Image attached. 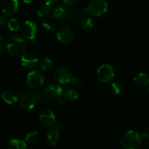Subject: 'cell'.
I'll return each instance as SVG.
<instances>
[{
  "label": "cell",
  "mask_w": 149,
  "mask_h": 149,
  "mask_svg": "<svg viewBox=\"0 0 149 149\" xmlns=\"http://www.w3.org/2000/svg\"><path fill=\"white\" fill-rule=\"evenodd\" d=\"M39 137V134L37 131H31L26 134L25 137V140L24 141L27 143V144H32V143H35L38 139Z\"/></svg>",
  "instance_id": "d4e9b609"
},
{
  "label": "cell",
  "mask_w": 149,
  "mask_h": 149,
  "mask_svg": "<svg viewBox=\"0 0 149 149\" xmlns=\"http://www.w3.org/2000/svg\"><path fill=\"white\" fill-rule=\"evenodd\" d=\"M21 64L26 69H34L39 64L37 56L31 52H25L21 55Z\"/></svg>",
  "instance_id": "7c38bea8"
},
{
  "label": "cell",
  "mask_w": 149,
  "mask_h": 149,
  "mask_svg": "<svg viewBox=\"0 0 149 149\" xmlns=\"http://www.w3.org/2000/svg\"><path fill=\"white\" fill-rule=\"evenodd\" d=\"M56 38L61 43L68 44L72 42L74 38V34L69 27H62L57 31Z\"/></svg>",
  "instance_id": "8fae6325"
},
{
  "label": "cell",
  "mask_w": 149,
  "mask_h": 149,
  "mask_svg": "<svg viewBox=\"0 0 149 149\" xmlns=\"http://www.w3.org/2000/svg\"><path fill=\"white\" fill-rule=\"evenodd\" d=\"M65 10L63 7L58 6L54 8V9L51 10V18L54 20H61V18L64 16V13H65Z\"/></svg>",
  "instance_id": "603a6c76"
},
{
  "label": "cell",
  "mask_w": 149,
  "mask_h": 149,
  "mask_svg": "<svg viewBox=\"0 0 149 149\" xmlns=\"http://www.w3.org/2000/svg\"><path fill=\"white\" fill-rule=\"evenodd\" d=\"M2 99L8 104H14L18 101V98L12 91L7 90L2 94Z\"/></svg>",
  "instance_id": "e0dca14e"
},
{
  "label": "cell",
  "mask_w": 149,
  "mask_h": 149,
  "mask_svg": "<svg viewBox=\"0 0 149 149\" xmlns=\"http://www.w3.org/2000/svg\"><path fill=\"white\" fill-rule=\"evenodd\" d=\"M143 137H146V138L149 139V127H146L143 132Z\"/></svg>",
  "instance_id": "e575fe53"
},
{
  "label": "cell",
  "mask_w": 149,
  "mask_h": 149,
  "mask_svg": "<svg viewBox=\"0 0 149 149\" xmlns=\"http://www.w3.org/2000/svg\"><path fill=\"white\" fill-rule=\"evenodd\" d=\"M120 143L126 149H137L142 144L140 134L134 130H127L120 135Z\"/></svg>",
  "instance_id": "7a4b0ae2"
},
{
  "label": "cell",
  "mask_w": 149,
  "mask_h": 149,
  "mask_svg": "<svg viewBox=\"0 0 149 149\" xmlns=\"http://www.w3.org/2000/svg\"><path fill=\"white\" fill-rule=\"evenodd\" d=\"M53 63L52 60L49 58H43L40 62V67L42 70H44V71H46V70H50V69L52 67Z\"/></svg>",
  "instance_id": "484cf974"
},
{
  "label": "cell",
  "mask_w": 149,
  "mask_h": 149,
  "mask_svg": "<svg viewBox=\"0 0 149 149\" xmlns=\"http://www.w3.org/2000/svg\"><path fill=\"white\" fill-rule=\"evenodd\" d=\"M97 78L100 81L104 84L112 82L115 77V72L113 68L110 64H104L100 66L97 72Z\"/></svg>",
  "instance_id": "277c9868"
},
{
  "label": "cell",
  "mask_w": 149,
  "mask_h": 149,
  "mask_svg": "<svg viewBox=\"0 0 149 149\" xmlns=\"http://www.w3.org/2000/svg\"><path fill=\"white\" fill-rule=\"evenodd\" d=\"M34 97H35L36 101H37V103L40 102L42 101V94H41L39 91H36V92H34Z\"/></svg>",
  "instance_id": "d6a6232c"
},
{
  "label": "cell",
  "mask_w": 149,
  "mask_h": 149,
  "mask_svg": "<svg viewBox=\"0 0 149 149\" xmlns=\"http://www.w3.org/2000/svg\"><path fill=\"white\" fill-rule=\"evenodd\" d=\"M26 45L25 40L18 34H10L5 38L7 50L13 56H20L24 54L26 49Z\"/></svg>",
  "instance_id": "6da1fadb"
},
{
  "label": "cell",
  "mask_w": 149,
  "mask_h": 149,
  "mask_svg": "<svg viewBox=\"0 0 149 149\" xmlns=\"http://www.w3.org/2000/svg\"><path fill=\"white\" fill-rule=\"evenodd\" d=\"M51 5L47 0H40L35 5V12L40 17H45L51 12Z\"/></svg>",
  "instance_id": "5bb4252c"
},
{
  "label": "cell",
  "mask_w": 149,
  "mask_h": 149,
  "mask_svg": "<svg viewBox=\"0 0 149 149\" xmlns=\"http://www.w3.org/2000/svg\"><path fill=\"white\" fill-rule=\"evenodd\" d=\"M55 26L51 21H45L41 24V29L45 34H52L55 31Z\"/></svg>",
  "instance_id": "cb8c5ba5"
},
{
  "label": "cell",
  "mask_w": 149,
  "mask_h": 149,
  "mask_svg": "<svg viewBox=\"0 0 149 149\" xmlns=\"http://www.w3.org/2000/svg\"><path fill=\"white\" fill-rule=\"evenodd\" d=\"M44 95L49 100H58L63 95L62 88L58 84H49L44 88Z\"/></svg>",
  "instance_id": "9c48e42d"
},
{
  "label": "cell",
  "mask_w": 149,
  "mask_h": 149,
  "mask_svg": "<svg viewBox=\"0 0 149 149\" xmlns=\"http://www.w3.org/2000/svg\"><path fill=\"white\" fill-rule=\"evenodd\" d=\"M5 47H4V45L0 42V57L2 56H3V54H5Z\"/></svg>",
  "instance_id": "d590c367"
},
{
  "label": "cell",
  "mask_w": 149,
  "mask_h": 149,
  "mask_svg": "<svg viewBox=\"0 0 149 149\" xmlns=\"http://www.w3.org/2000/svg\"><path fill=\"white\" fill-rule=\"evenodd\" d=\"M8 20L4 15H0V30H2L8 26Z\"/></svg>",
  "instance_id": "4dcf8cb0"
},
{
  "label": "cell",
  "mask_w": 149,
  "mask_h": 149,
  "mask_svg": "<svg viewBox=\"0 0 149 149\" xmlns=\"http://www.w3.org/2000/svg\"><path fill=\"white\" fill-rule=\"evenodd\" d=\"M70 84H71V85L74 88H78V87H80L81 86L82 82H81V80L79 78L75 77V78H72L71 81H70Z\"/></svg>",
  "instance_id": "f1b7e54d"
},
{
  "label": "cell",
  "mask_w": 149,
  "mask_h": 149,
  "mask_svg": "<svg viewBox=\"0 0 149 149\" xmlns=\"http://www.w3.org/2000/svg\"><path fill=\"white\" fill-rule=\"evenodd\" d=\"M8 149H27V143L24 140L13 139L9 142Z\"/></svg>",
  "instance_id": "ffe728a7"
},
{
  "label": "cell",
  "mask_w": 149,
  "mask_h": 149,
  "mask_svg": "<svg viewBox=\"0 0 149 149\" xmlns=\"http://www.w3.org/2000/svg\"><path fill=\"white\" fill-rule=\"evenodd\" d=\"M148 115V111L146 109H141V110L139 111V116H140V118H146Z\"/></svg>",
  "instance_id": "836d02e7"
},
{
  "label": "cell",
  "mask_w": 149,
  "mask_h": 149,
  "mask_svg": "<svg viewBox=\"0 0 149 149\" xmlns=\"http://www.w3.org/2000/svg\"><path fill=\"white\" fill-rule=\"evenodd\" d=\"M95 26L96 21L92 17H85L81 22V27L85 31H91Z\"/></svg>",
  "instance_id": "d6986e66"
},
{
  "label": "cell",
  "mask_w": 149,
  "mask_h": 149,
  "mask_svg": "<svg viewBox=\"0 0 149 149\" xmlns=\"http://www.w3.org/2000/svg\"><path fill=\"white\" fill-rule=\"evenodd\" d=\"M107 3L104 0H91L86 9L91 16L100 17L107 12Z\"/></svg>",
  "instance_id": "3957f363"
},
{
  "label": "cell",
  "mask_w": 149,
  "mask_h": 149,
  "mask_svg": "<svg viewBox=\"0 0 149 149\" xmlns=\"http://www.w3.org/2000/svg\"><path fill=\"white\" fill-rule=\"evenodd\" d=\"M23 1H24V3H26V4H29V3H31V2H32L33 0H23Z\"/></svg>",
  "instance_id": "f35d334b"
},
{
  "label": "cell",
  "mask_w": 149,
  "mask_h": 149,
  "mask_svg": "<svg viewBox=\"0 0 149 149\" xmlns=\"http://www.w3.org/2000/svg\"><path fill=\"white\" fill-rule=\"evenodd\" d=\"M8 26L10 31H18V29H20L21 26H20V24L19 22H18V20L15 19V18H10V19L8 21Z\"/></svg>",
  "instance_id": "4316f807"
},
{
  "label": "cell",
  "mask_w": 149,
  "mask_h": 149,
  "mask_svg": "<svg viewBox=\"0 0 149 149\" xmlns=\"http://www.w3.org/2000/svg\"><path fill=\"white\" fill-rule=\"evenodd\" d=\"M47 1H48V2H49V3L51 4V5H53V4L56 3V2H58V1H59V0H47Z\"/></svg>",
  "instance_id": "74e56055"
},
{
  "label": "cell",
  "mask_w": 149,
  "mask_h": 149,
  "mask_svg": "<svg viewBox=\"0 0 149 149\" xmlns=\"http://www.w3.org/2000/svg\"><path fill=\"white\" fill-rule=\"evenodd\" d=\"M148 149H149V146H148Z\"/></svg>",
  "instance_id": "ab89813d"
},
{
  "label": "cell",
  "mask_w": 149,
  "mask_h": 149,
  "mask_svg": "<svg viewBox=\"0 0 149 149\" xmlns=\"http://www.w3.org/2000/svg\"><path fill=\"white\" fill-rule=\"evenodd\" d=\"M122 86H123V81L121 80H117V81H113L110 84L109 89L112 94L115 95H118L122 91Z\"/></svg>",
  "instance_id": "7402d4cb"
},
{
  "label": "cell",
  "mask_w": 149,
  "mask_h": 149,
  "mask_svg": "<svg viewBox=\"0 0 149 149\" xmlns=\"http://www.w3.org/2000/svg\"><path fill=\"white\" fill-rule=\"evenodd\" d=\"M39 121L45 128H51L56 124V116L51 109H45L40 114Z\"/></svg>",
  "instance_id": "52a82bcc"
},
{
  "label": "cell",
  "mask_w": 149,
  "mask_h": 149,
  "mask_svg": "<svg viewBox=\"0 0 149 149\" xmlns=\"http://www.w3.org/2000/svg\"><path fill=\"white\" fill-rule=\"evenodd\" d=\"M45 78L40 70H34L28 73L26 77V83L29 86L34 89L40 88L44 84Z\"/></svg>",
  "instance_id": "5b68a950"
},
{
  "label": "cell",
  "mask_w": 149,
  "mask_h": 149,
  "mask_svg": "<svg viewBox=\"0 0 149 149\" xmlns=\"http://www.w3.org/2000/svg\"><path fill=\"white\" fill-rule=\"evenodd\" d=\"M18 102L21 107L25 110H31L37 103L34 94L31 93H24L21 94L18 99Z\"/></svg>",
  "instance_id": "4fadbf2b"
},
{
  "label": "cell",
  "mask_w": 149,
  "mask_h": 149,
  "mask_svg": "<svg viewBox=\"0 0 149 149\" xmlns=\"http://www.w3.org/2000/svg\"><path fill=\"white\" fill-rule=\"evenodd\" d=\"M58 103H59V104H61V105H64V104H65L66 100L64 98V97H63V96H62V97H61L59 99H58Z\"/></svg>",
  "instance_id": "8d00e7d4"
},
{
  "label": "cell",
  "mask_w": 149,
  "mask_h": 149,
  "mask_svg": "<svg viewBox=\"0 0 149 149\" xmlns=\"http://www.w3.org/2000/svg\"><path fill=\"white\" fill-rule=\"evenodd\" d=\"M77 15L78 17H81V18H85L86 17V15L88 14V11H87L86 8H84V7H81V8H79L76 10Z\"/></svg>",
  "instance_id": "83f0119b"
},
{
  "label": "cell",
  "mask_w": 149,
  "mask_h": 149,
  "mask_svg": "<svg viewBox=\"0 0 149 149\" xmlns=\"http://www.w3.org/2000/svg\"><path fill=\"white\" fill-rule=\"evenodd\" d=\"M134 82L139 87H146L149 85V76L145 72H139L134 78Z\"/></svg>",
  "instance_id": "2e32d148"
},
{
  "label": "cell",
  "mask_w": 149,
  "mask_h": 149,
  "mask_svg": "<svg viewBox=\"0 0 149 149\" xmlns=\"http://www.w3.org/2000/svg\"><path fill=\"white\" fill-rule=\"evenodd\" d=\"M78 1V0H63V4L65 7L70 8L76 5Z\"/></svg>",
  "instance_id": "f546056e"
},
{
  "label": "cell",
  "mask_w": 149,
  "mask_h": 149,
  "mask_svg": "<svg viewBox=\"0 0 149 149\" xmlns=\"http://www.w3.org/2000/svg\"><path fill=\"white\" fill-rule=\"evenodd\" d=\"M20 31L26 39L34 42L37 32V27L35 23L31 21H25L20 27Z\"/></svg>",
  "instance_id": "8992f818"
},
{
  "label": "cell",
  "mask_w": 149,
  "mask_h": 149,
  "mask_svg": "<svg viewBox=\"0 0 149 149\" xmlns=\"http://www.w3.org/2000/svg\"><path fill=\"white\" fill-rule=\"evenodd\" d=\"M78 16L77 15L76 10L73 9H69L65 11L64 16L61 18V21L64 25H73L78 21Z\"/></svg>",
  "instance_id": "9a60e30c"
},
{
  "label": "cell",
  "mask_w": 149,
  "mask_h": 149,
  "mask_svg": "<svg viewBox=\"0 0 149 149\" xmlns=\"http://www.w3.org/2000/svg\"><path fill=\"white\" fill-rule=\"evenodd\" d=\"M54 129L55 130H56L59 134L62 133L65 130V127H64V124L62 123H57V124H55L54 126Z\"/></svg>",
  "instance_id": "1f68e13d"
},
{
  "label": "cell",
  "mask_w": 149,
  "mask_h": 149,
  "mask_svg": "<svg viewBox=\"0 0 149 149\" xmlns=\"http://www.w3.org/2000/svg\"><path fill=\"white\" fill-rule=\"evenodd\" d=\"M62 96L67 101L72 102L78 100V97H79V94H78V91L74 88H68L66 91H64Z\"/></svg>",
  "instance_id": "44dd1931"
},
{
  "label": "cell",
  "mask_w": 149,
  "mask_h": 149,
  "mask_svg": "<svg viewBox=\"0 0 149 149\" xmlns=\"http://www.w3.org/2000/svg\"><path fill=\"white\" fill-rule=\"evenodd\" d=\"M1 10L5 15H13L16 13L18 9V0H2L0 5Z\"/></svg>",
  "instance_id": "30bf717a"
},
{
  "label": "cell",
  "mask_w": 149,
  "mask_h": 149,
  "mask_svg": "<svg viewBox=\"0 0 149 149\" xmlns=\"http://www.w3.org/2000/svg\"><path fill=\"white\" fill-rule=\"evenodd\" d=\"M54 77L55 81L59 84H67L70 83L72 78V74L69 69L59 67L54 72Z\"/></svg>",
  "instance_id": "ba28073f"
},
{
  "label": "cell",
  "mask_w": 149,
  "mask_h": 149,
  "mask_svg": "<svg viewBox=\"0 0 149 149\" xmlns=\"http://www.w3.org/2000/svg\"><path fill=\"white\" fill-rule=\"evenodd\" d=\"M60 134L55 130L54 129L49 130L46 134V138L50 145L53 146H55L58 144V140H59Z\"/></svg>",
  "instance_id": "ac0fdd59"
}]
</instances>
